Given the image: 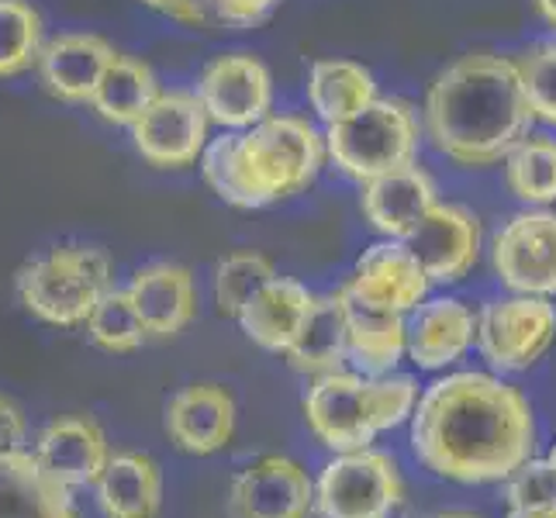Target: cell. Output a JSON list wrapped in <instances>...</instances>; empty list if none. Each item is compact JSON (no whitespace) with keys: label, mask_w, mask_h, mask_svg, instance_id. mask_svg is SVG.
<instances>
[{"label":"cell","mask_w":556,"mask_h":518,"mask_svg":"<svg viewBox=\"0 0 556 518\" xmlns=\"http://www.w3.org/2000/svg\"><path fill=\"white\" fill-rule=\"evenodd\" d=\"M412 453L439 481L505 484L535 456L532 401L494 370H456L418 394Z\"/></svg>","instance_id":"1"},{"label":"cell","mask_w":556,"mask_h":518,"mask_svg":"<svg viewBox=\"0 0 556 518\" xmlns=\"http://www.w3.org/2000/svg\"><path fill=\"white\" fill-rule=\"evenodd\" d=\"M532 122L519 60L497 52H467L439 70L421 108V131L432 149L467 169L505 163Z\"/></svg>","instance_id":"2"},{"label":"cell","mask_w":556,"mask_h":518,"mask_svg":"<svg viewBox=\"0 0 556 518\" xmlns=\"http://www.w3.org/2000/svg\"><path fill=\"white\" fill-rule=\"evenodd\" d=\"M325 156V136L308 118L270 114L253 128L211 139L198 166L225 204L256 211L304 194L321 173Z\"/></svg>","instance_id":"3"},{"label":"cell","mask_w":556,"mask_h":518,"mask_svg":"<svg viewBox=\"0 0 556 518\" xmlns=\"http://www.w3.org/2000/svg\"><path fill=\"white\" fill-rule=\"evenodd\" d=\"M418 383L408 374H321L304 394L301 408L312 435L325 450H367L380 432L412 421L418 405Z\"/></svg>","instance_id":"4"},{"label":"cell","mask_w":556,"mask_h":518,"mask_svg":"<svg viewBox=\"0 0 556 518\" xmlns=\"http://www.w3.org/2000/svg\"><path fill=\"white\" fill-rule=\"evenodd\" d=\"M114 287V263L104 249L66 242L25 260L14 274L17 304L52 329H84Z\"/></svg>","instance_id":"5"},{"label":"cell","mask_w":556,"mask_h":518,"mask_svg":"<svg viewBox=\"0 0 556 518\" xmlns=\"http://www.w3.org/2000/svg\"><path fill=\"white\" fill-rule=\"evenodd\" d=\"M421 136L426 131L408 101L377 98L353 118L325 128V149H329L336 169L356 184H367L383 173L412 166L418 160Z\"/></svg>","instance_id":"6"},{"label":"cell","mask_w":556,"mask_h":518,"mask_svg":"<svg viewBox=\"0 0 556 518\" xmlns=\"http://www.w3.org/2000/svg\"><path fill=\"white\" fill-rule=\"evenodd\" d=\"M405 502V477L391 453H336L315 481V511L321 518H391Z\"/></svg>","instance_id":"7"},{"label":"cell","mask_w":556,"mask_h":518,"mask_svg":"<svg viewBox=\"0 0 556 518\" xmlns=\"http://www.w3.org/2000/svg\"><path fill=\"white\" fill-rule=\"evenodd\" d=\"M556 342V304L549 298H494L477 312V353L494 374H526Z\"/></svg>","instance_id":"8"},{"label":"cell","mask_w":556,"mask_h":518,"mask_svg":"<svg viewBox=\"0 0 556 518\" xmlns=\"http://www.w3.org/2000/svg\"><path fill=\"white\" fill-rule=\"evenodd\" d=\"M491 270L511 294L556 298V211L511 215L491 239Z\"/></svg>","instance_id":"9"},{"label":"cell","mask_w":556,"mask_h":518,"mask_svg":"<svg viewBox=\"0 0 556 518\" xmlns=\"http://www.w3.org/2000/svg\"><path fill=\"white\" fill-rule=\"evenodd\" d=\"M131 146L156 169H187L201 163L211 142V118L198 90H160L142 118L128 128Z\"/></svg>","instance_id":"10"},{"label":"cell","mask_w":556,"mask_h":518,"mask_svg":"<svg viewBox=\"0 0 556 518\" xmlns=\"http://www.w3.org/2000/svg\"><path fill=\"white\" fill-rule=\"evenodd\" d=\"M194 90L211 125L225 131L253 128L274 114V76L249 52L215 55L201 70Z\"/></svg>","instance_id":"11"},{"label":"cell","mask_w":556,"mask_h":518,"mask_svg":"<svg viewBox=\"0 0 556 518\" xmlns=\"http://www.w3.org/2000/svg\"><path fill=\"white\" fill-rule=\"evenodd\" d=\"M315 511V481L291 456H260L232 477L225 518H308Z\"/></svg>","instance_id":"12"},{"label":"cell","mask_w":556,"mask_h":518,"mask_svg":"<svg viewBox=\"0 0 556 518\" xmlns=\"http://www.w3.org/2000/svg\"><path fill=\"white\" fill-rule=\"evenodd\" d=\"M429 274L418 256L401 239H383L363 249L350 283L342 287L356 304L374 312L412 315L421 301L429 298Z\"/></svg>","instance_id":"13"},{"label":"cell","mask_w":556,"mask_h":518,"mask_svg":"<svg viewBox=\"0 0 556 518\" xmlns=\"http://www.w3.org/2000/svg\"><path fill=\"white\" fill-rule=\"evenodd\" d=\"M405 242L418 263L426 266L432 283H459L481 260L484 232L481 218L470 207L435 201V207Z\"/></svg>","instance_id":"14"},{"label":"cell","mask_w":556,"mask_h":518,"mask_svg":"<svg viewBox=\"0 0 556 518\" xmlns=\"http://www.w3.org/2000/svg\"><path fill=\"white\" fill-rule=\"evenodd\" d=\"M239 426L236 397L222 383H187L163 408V429L180 453L215 456L232 443Z\"/></svg>","instance_id":"15"},{"label":"cell","mask_w":556,"mask_h":518,"mask_svg":"<svg viewBox=\"0 0 556 518\" xmlns=\"http://www.w3.org/2000/svg\"><path fill=\"white\" fill-rule=\"evenodd\" d=\"M28 450L35 453L38 464L52 477H60L73 491L98 484L108 459L114 456L108 432L101 429V421L90 415H60L46 421V426L35 432Z\"/></svg>","instance_id":"16"},{"label":"cell","mask_w":556,"mask_h":518,"mask_svg":"<svg viewBox=\"0 0 556 518\" xmlns=\"http://www.w3.org/2000/svg\"><path fill=\"white\" fill-rule=\"evenodd\" d=\"M118 55L104 35L93 31H63L46 42L35 73L49 98L63 104H90L101 76Z\"/></svg>","instance_id":"17"},{"label":"cell","mask_w":556,"mask_h":518,"mask_svg":"<svg viewBox=\"0 0 556 518\" xmlns=\"http://www.w3.org/2000/svg\"><path fill=\"white\" fill-rule=\"evenodd\" d=\"M125 291L136 304L149 339H174L198 318V280L184 263H146L131 274Z\"/></svg>","instance_id":"18"},{"label":"cell","mask_w":556,"mask_h":518,"mask_svg":"<svg viewBox=\"0 0 556 518\" xmlns=\"http://www.w3.org/2000/svg\"><path fill=\"white\" fill-rule=\"evenodd\" d=\"M477 345V315L459 298H426L408 315V359L439 374Z\"/></svg>","instance_id":"19"},{"label":"cell","mask_w":556,"mask_h":518,"mask_svg":"<svg viewBox=\"0 0 556 518\" xmlns=\"http://www.w3.org/2000/svg\"><path fill=\"white\" fill-rule=\"evenodd\" d=\"M315 304H318V294H312L301 280L274 277L245 301V308L239 312L236 321L253 345H260L266 353L287 356L291 345L301 339L308 318L315 315Z\"/></svg>","instance_id":"20"},{"label":"cell","mask_w":556,"mask_h":518,"mask_svg":"<svg viewBox=\"0 0 556 518\" xmlns=\"http://www.w3.org/2000/svg\"><path fill=\"white\" fill-rule=\"evenodd\" d=\"M435 180L415 163L367 180L359 194L363 218L370 222L374 232L401 242L421 225V218L435 207Z\"/></svg>","instance_id":"21"},{"label":"cell","mask_w":556,"mask_h":518,"mask_svg":"<svg viewBox=\"0 0 556 518\" xmlns=\"http://www.w3.org/2000/svg\"><path fill=\"white\" fill-rule=\"evenodd\" d=\"M73 494L31 450L0 453V518H80Z\"/></svg>","instance_id":"22"},{"label":"cell","mask_w":556,"mask_h":518,"mask_svg":"<svg viewBox=\"0 0 556 518\" xmlns=\"http://www.w3.org/2000/svg\"><path fill=\"white\" fill-rule=\"evenodd\" d=\"M90 491L101 518H160L163 511V470L149 453H114Z\"/></svg>","instance_id":"23"},{"label":"cell","mask_w":556,"mask_h":518,"mask_svg":"<svg viewBox=\"0 0 556 518\" xmlns=\"http://www.w3.org/2000/svg\"><path fill=\"white\" fill-rule=\"evenodd\" d=\"M346 336H350V359L359 374H394V367L408 356V315L374 312L356 304L346 291Z\"/></svg>","instance_id":"24"},{"label":"cell","mask_w":556,"mask_h":518,"mask_svg":"<svg viewBox=\"0 0 556 518\" xmlns=\"http://www.w3.org/2000/svg\"><path fill=\"white\" fill-rule=\"evenodd\" d=\"M308 101L315 118L332 128L377 101L374 73L353 60H318L308 70Z\"/></svg>","instance_id":"25"},{"label":"cell","mask_w":556,"mask_h":518,"mask_svg":"<svg viewBox=\"0 0 556 518\" xmlns=\"http://www.w3.org/2000/svg\"><path fill=\"white\" fill-rule=\"evenodd\" d=\"M287 363L298 374L321 377V374H336L350 363V336H346V301L342 291L318 298L315 315L304 325L301 339L291 345Z\"/></svg>","instance_id":"26"},{"label":"cell","mask_w":556,"mask_h":518,"mask_svg":"<svg viewBox=\"0 0 556 518\" xmlns=\"http://www.w3.org/2000/svg\"><path fill=\"white\" fill-rule=\"evenodd\" d=\"M160 98V80L149 63L136 60V55L118 52L111 60L108 73L101 76L98 90H93L90 108L98 111V118L118 128H131L142 111Z\"/></svg>","instance_id":"27"},{"label":"cell","mask_w":556,"mask_h":518,"mask_svg":"<svg viewBox=\"0 0 556 518\" xmlns=\"http://www.w3.org/2000/svg\"><path fill=\"white\" fill-rule=\"evenodd\" d=\"M46 42L42 11L31 0H0V80L31 73Z\"/></svg>","instance_id":"28"},{"label":"cell","mask_w":556,"mask_h":518,"mask_svg":"<svg viewBox=\"0 0 556 518\" xmlns=\"http://www.w3.org/2000/svg\"><path fill=\"white\" fill-rule=\"evenodd\" d=\"M508 190L529 207L556 204V139L526 136L505 160Z\"/></svg>","instance_id":"29"},{"label":"cell","mask_w":556,"mask_h":518,"mask_svg":"<svg viewBox=\"0 0 556 518\" xmlns=\"http://www.w3.org/2000/svg\"><path fill=\"white\" fill-rule=\"evenodd\" d=\"M90 342L98 345L104 353H136L146 345L149 332L146 325L136 312V304H131L125 287H111V291L101 298V304L93 308L90 321L84 325Z\"/></svg>","instance_id":"30"},{"label":"cell","mask_w":556,"mask_h":518,"mask_svg":"<svg viewBox=\"0 0 556 518\" xmlns=\"http://www.w3.org/2000/svg\"><path fill=\"white\" fill-rule=\"evenodd\" d=\"M277 277L274 263L263 253H253V249H242V253L225 256L215 266V304L225 318H239V312L245 308V301L253 298L263 283H270Z\"/></svg>","instance_id":"31"},{"label":"cell","mask_w":556,"mask_h":518,"mask_svg":"<svg viewBox=\"0 0 556 518\" xmlns=\"http://www.w3.org/2000/svg\"><path fill=\"white\" fill-rule=\"evenodd\" d=\"M519 70L535 122H546L556 128V42L529 49L519 60Z\"/></svg>","instance_id":"32"},{"label":"cell","mask_w":556,"mask_h":518,"mask_svg":"<svg viewBox=\"0 0 556 518\" xmlns=\"http://www.w3.org/2000/svg\"><path fill=\"white\" fill-rule=\"evenodd\" d=\"M505 491H508V508H522V505H540V502H549L556 497V488H553V477L546 470V459H529L522 470H515L508 481H505Z\"/></svg>","instance_id":"33"},{"label":"cell","mask_w":556,"mask_h":518,"mask_svg":"<svg viewBox=\"0 0 556 518\" xmlns=\"http://www.w3.org/2000/svg\"><path fill=\"white\" fill-rule=\"evenodd\" d=\"M139 4L174 17V22H180V25L207 28V25H222V14H225L228 0H139Z\"/></svg>","instance_id":"34"},{"label":"cell","mask_w":556,"mask_h":518,"mask_svg":"<svg viewBox=\"0 0 556 518\" xmlns=\"http://www.w3.org/2000/svg\"><path fill=\"white\" fill-rule=\"evenodd\" d=\"M28 418L25 408L11 401L8 394H0V453H17L28 450Z\"/></svg>","instance_id":"35"},{"label":"cell","mask_w":556,"mask_h":518,"mask_svg":"<svg viewBox=\"0 0 556 518\" xmlns=\"http://www.w3.org/2000/svg\"><path fill=\"white\" fill-rule=\"evenodd\" d=\"M505 518H556V497L540 505H522V508H508Z\"/></svg>","instance_id":"36"},{"label":"cell","mask_w":556,"mask_h":518,"mask_svg":"<svg viewBox=\"0 0 556 518\" xmlns=\"http://www.w3.org/2000/svg\"><path fill=\"white\" fill-rule=\"evenodd\" d=\"M532 8H535V14H540L549 28H556V0H532Z\"/></svg>","instance_id":"37"},{"label":"cell","mask_w":556,"mask_h":518,"mask_svg":"<svg viewBox=\"0 0 556 518\" xmlns=\"http://www.w3.org/2000/svg\"><path fill=\"white\" fill-rule=\"evenodd\" d=\"M429 518H484L481 511H467V508H446V511H432Z\"/></svg>","instance_id":"38"},{"label":"cell","mask_w":556,"mask_h":518,"mask_svg":"<svg viewBox=\"0 0 556 518\" xmlns=\"http://www.w3.org/2000/svg\"><path fill=\"white\" fill-rule=\"evenodd\" d=\"M546 470H549L553 488H556V443H553V446H549V453H546Z\"/></svg>","instance_id":"39"}]
</instances>
